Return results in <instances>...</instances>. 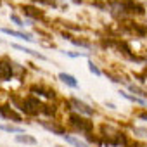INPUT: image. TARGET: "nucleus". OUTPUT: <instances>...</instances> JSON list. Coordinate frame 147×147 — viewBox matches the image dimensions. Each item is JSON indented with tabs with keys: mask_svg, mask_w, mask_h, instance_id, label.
Returning a JSON list of instances; mask_svg holds the SVG:
<instances>
[{
	"mask_svg": "<svg viewBox=\"0 0 147 147\" xmlns=\"http://www.w3.org/2000/svg\"><path fill=\"white\" fill-rule=\"evenodd\" d=\"M43 106L36 100V99H26V100H23V104L19 106V109L23 111V113H26V114H38L40 111H43L42 109Z\"/></svg>",
	"mask_w": 147,
	"mask_h": 147,
	"instance_id": "obj_1",
	"label": "nucleus"
},
{
	"mask_svg": "<svg viewBox=\"0 0 147 147\" xmlns=\"http://www.w3.org/2000/svg\"><path fill=\"white\" fill-rule=\"evenodd\" d=\"M69 121H71V125H75L80 131H90V130H92V123H90V121H85V119L80 118V116H71Z\"/></svg>",
	"mask_w": 147,
	"mask_h": 147,
	"instance_id": "obj_2",
	"label": "nucleus"
},
{
	"mask_svg": "<svg viewBox=\"0 0 147 147\" xmlns=\"http://www.w3.org/2000/svg\"><path fill=\"white\" fill-rule=\"evenodd\" d=\"M71 104L75 106V109H76L78 113H82V114H85V116H92V114H94V109H92L88 104H85L83 100H78V99H71Z\"/></svg>",
	"mask_w": 147,
	"mask_h": 147,
	"instance_id": "obj_3",
	"label": "nucleus"
},
{
	"mask_svg": "<svg viewBox=\"0 0 147 147\" xmlns=\"http://www.w3.org/2000/svg\"><path fill=\"white\" fill-rule=\"evenodd\" d=\"M12 76L11 62H0V80H9Z\"/></svg>",
	"mask_w": 147,
	"mask_h": 147,
	"instance_id": "obj_4",
	"label": "nucleus"
},
{
	"mask_svg": "<svg viewBox=\"0 0 147 147\" xmlns=\"http://www.w3.org/2000/svg\"><path fill=\"white\" fill-rule=\"evenodd\" d=\"M5 35H11V36H16V38H21V40H24V42H35L33 38H31V35H26V33H21V31H14V30H9V28H4L2 30Z\"/></svg>",
	"mask_w": 147,
	"mask_h": 147,
	"instance_id": "obj_5",
	"label": "nucleus"
},
{
	"mask_svg": "<svg viewBox=\"0 0 147 147\" xmlns=\"http://www.w3.org/2000/svg\"><path fill=\"white\" fill-rule=\"evenodd\" d=\"M59 78H61L62 83H66V85L71 87V88H76V87H78L76 78H75V76H71V75H67V73H59Z\"/></svg>",
	"mask_w": 147,
	"mask_h": 147,
	"instance_id": "obj_6",
	"label": "nucleus"
},
{
	"mask_svg": "<svg viewBox=\"0 0 147 147\" xmlns=\"http://www.w3.org/2000/svg\"><path fill=\"white\" fill-rule=\"evenodd\" d=\"M62 138H64L67 144L75 145V147H88V144H87V142H83V140H80V138H76V137H71V135H62Z\"/></svg>",
	"mask_w": 147,
	"mask_h": 147,
	"instance_id": "obj_7",
	"label": "nucleus"
},
{
	"mask_svg": "<svg viewBox=\"0 0 147 147\" xmlns=\"http://www.w3.org/2000/svg\"><path fill=\"white\" fill-rule=\"evenodd\" d=\"M12 47H14V49H18V50H21V52H24V54H30V55H33V57H38V59L45 61V55H42L40 52H35V50L26 49V47H23V45H18V43H12Z\"/></svg>",
	"mask_w": 147,
	"mask_h": 147,
	"instance_id": "obj_8",
	"label": "nucleus"
},
{
	"mask_svg": "<svg viewBox=\"0 0 147 147\" xmlns=\"http://www.w3.org/2000/svg\"><path fill=\"white\" fill-rule=\"evenodd\" d=\"M40 125H42L43 128H47L49 131L55 133V135H61V137H62V135H66V133H64V131H62L59 126H55V125H50V123H47V121H40Z\"/></svg>",
	"mask_w": 147,
	"mask_h": 147,
	"instance_id": "obj_9",
	"label": "nucleus"
},
{
	"mask_svg": "<svg viewBox=\"0 0 147 147\" xmlns=\"http://www.w3.org/2000/svg\"><path fill=\"white\" fill-rule=\"evenodd\" d=\"M16 142H19V144H30V145H35V144H36V140H35L33 137H30V135H24V133H19V135H16Z\"/></svg>",
	"mask_w": 147,
	"mask_h": 147,
	"instance_id": "obj_10",
	"label": "nucleus"
},
{
	"mask_svg": "<svg viewBox=\"0 0 147 147\" xmlns=\"http://www.w3.org/2000/svg\"><path fill=\"white\" fill-rule=\"evenodd\" d=\"M119 95H121V97H125V99H128V100H131V102H137V104H142V106H147V100H145V99H140V97H135V95H130V94H126V92H123V90H119Z\"/></svg>",
	"mask_w": 147,
	"mask_h": 147,
	"instance_id": "obj_11",
	"label": "nucleus"
},
{
	"mask_svg": "<svg viewBox=\"0 0 147 147\" xmlns=\"http://www.w3.org/2000/svg\"><path fill=\"white\" fill-rule=\"evenodd\" d=\"M31 92H36V95H43V97H54V90H49V88H42V87H33Z\"/></svg>",
	"mask_w": 147,
	"mask_h": 147,
	"instance_id": "obj_12",
	"label": "nucleus"
},
{
	"mask_svg": "<svg viewBox=\"0 0 147 147\" xmlns=\"http://www.w3.org/2000/svg\"><path fill=\"white\" fill-rule=\"evenodd\" d=\"M0 130L9 131V133H24L21 126H14V125H0Z\"/></svg>",
	"mask_w": 147,
	"mask_h": 147,
	"instance_id": "obj_13",
	"label": "nucleus"
},
{
	"mask_svg": "<svg viewBox=\"0 0 147 147\" xmlns=\"http://www.w3.org/2000/svg\"><path fill=\"white\" fill-rule=\"evenodd\" d=\"M2 116L4 118H12L14 121H21V116L19 114H16L12 109H9V107H2Z\"/></svg>",
	"mask_w": 147,
	"mask_h": 147,
	"instance_id": "obj_14",
	"label": "nucleus"
},
{
	"mask_svg": "<svg viewBox=\"0 0 147 147\" xmlns=\"http://www.w3.org/2000/svg\"><path fill=\"white\" fill-rule=\"evenodd\" d=\"M88 69H90V73H94L95 76H100V75H102V71H100V69H99L92 61H88Z\"/></svg>",
	"mask_w": 147,
	"mask_h": 147,
	"instance_id": "obj_15",
	"label": "nucleus"
},
{
	"mask_svg": "<svg viewBox=\"0 0 147 147\" xmlns=\"http://www.w3.org/2000/svg\"><path fill=\"white\" fill-rule=\"evenodd\" d=\"M11 21H12V23H16L18 26H24V21H23L19 16H16V14H11Z\"/></svg>",
	"mask_w": 147,
	"mask_h": 147,
	"instance_id": "obj_16",
	"label": "nucleus"
},
{
	"mask_svg": "<svg viewBox=\"0 0 147 147\" xmlns=\"http://www.w3.org/2000/svg\"><path fill=\"white\" fill-rule=\"evenodd\" d=\"M135 135H140V137H147V130L145 128H133Z\"/></svg>",
	"mask_w": 147,
	"mask_h": 147,
	"instance_id": "obj_17",
	"label": "nucleus"
},
{
	"mask_svg": "<svg viewBox=\"0 0 147 147\" xmlns=\"http://www.w3.org/2000/svg\"><path fill=\"white\" fill-rule=\"evenodd\" d=\"M138 118H140V119H145V121H147V113H140V114H138Z\"/></svg>",
	"mask_w": 147,
	"mask_h": 147,
	"instance_id": "obj_18",
	"label": "nucleus"
},
{
	"mask_svg": "<svg viewBox=\"0 0 147 147\" xmlns=\"http://www.w3.org/2000/svg\"><path fill=\"white\" fill-rule=\"evenodd\" d=\"M106 106H107V107H111V109H116V106H114V104H111V102H106Z\"/></svg>",
	"mask_w": 147,
	"mask_h": 147,
	"instance_id": "obj_19",
	"label": "nucleus"
},
{
	"mask_svg": "<svg viewBox=\"0 0 147 147\" xmlns=\"http://www.w3.org/2000/svg\"><path fill=\"white\" fill-rule=\"evenodd\" d=\"M0 43H4V40H2V38H0Z\"/></svg>",
	"mask_w": 147,
	"mask_h": 147,
	"instance_id": "obj_20",
	"label": "nucleus"
},
{
	"mask_svg": "<svg viewBox=\"0 0 147 147\" xmlns=\"http://www.w3.org/2000/svg\"><path fill=\"white\" fill-rule=\"evenodd\" d=\"M0 116H2V113H0Z\"/></svg>",
	"mask_w": 147,
	"mask_h": 147,
	"instance_id": "obj_21",
	"label": "nucleus"
}]
</instances>
